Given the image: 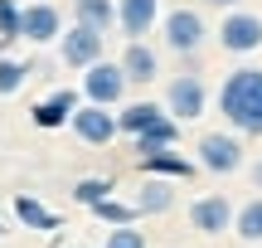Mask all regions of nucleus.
<instances>
[{
  "instance_id": "f257e3e1",
  "label": "nucleus",
  "mask_w": 262,
  "mask_h": 248,
  "mask_svg": "<svg viewBox=\"0 0 262 248\" xmlns=\"http://www.w3.org/2000/svg\"><path fill=\"white\" fill-rule=\"evenodd\" d=\"M219 112L233 132L262 136V68H233L219 88Z\"/></svg>"
},
{
  "instance_id": "f03ea898",
  "label": "nucleus",
  "mask_w": 262,
  "mask_h": 248,
  "mask_svg": "<svg viewBox=\"0 0 262 248\" xmlns=\"http://www.w3.org/2000/svg\"><path fill=\"white\" fill-rule=\"evenodd\" d=\"M219 49H228V54H257L262 49V15H253V10H228L219 19Z\"/></svg>"
},
{
  "instance_id": "7ed1b4c3",
  "label": "nucleus",
  "mask_w": 262,
  "mask_h": 248,
  "mask_svg": "<svg viewBox=\"0 0 262 248\" xmlns=\"http://www.w3.org/2000/svg\"><path fill=\"white\" fill-rule=\"evenodd\" d=\"M204 107H209V88H204V78H199V73L170 78V88H165V112L170 117L194 122V117H204Z\"/></svg>"
},
{
  "instance_id": "20e7f679",
  "label": "nucleus",
  "mask_w": 262,
  "mask_h": 248,
  "mask_svg": "<svg viewBox=\"0 0 262 248\" xmlns=\"http://www.w3.org/2000/svg\"><path fill=\"white\" fill-rule=\"evenodd\" d=\"M126 93V73L122 64H107V58H93L83 68V97L88 102H102V107H117Z\"/></svg>"
},
{
  "instance_id": "39448f33",
  "label": "nucleus",
  "mask_w": 262,
  "mask_h": 248,
  "mask_svg": "<svg viewBox=\"0 0 262 248\" xmlns=\"http://www.w3.org/2000/svg\"><path fill=\"white\" fill-rule=\"evenodd\" d=\"M199 166L214 175H233L243 166V141L233 132H204L199 136Z\"/></svg>"
},
{
  "instance_id": "423d86ee",
  "label": "nucleus",
  "mask_w": 262,
  "mask_h": 248,
  "mask_svg": "<svg viewBox=\"0 0 262 248\" xmlns=\"http://www.w3.org/2000/svg\"><path fill=\"white\" fill-rule=\"evenodd\" d=\"M68 127L78 132V141L107 146V141L117 136V112H112V107H102V102H78L73 117H68Z\"/></svg>"
},
{
  "instance_id": "0eeeda50",
  "label": "nucleus",
  "mask_w": 262,
  "mask_h": 248,
  "mask_svg": "<svg viewBox=\"0 0 262 248\" xmlns=\"http://www.w3.org/2000/svg\"><path fill=\"white\" fill-rule=\"evenodd\" d=\"M58 34H63V15H58L49 0L19 5V39H29V44H54Z\"/></svg>"
},
{
  "instance_id": "6e6552de",
  "label": "nucleus",
  "mask_w": 262,
  "mask_h": 248,
  "mask_svg": "<svg viewBox=\"0 0 262 248\" xmlns=\"http://www.w3.org/2000/svg\"><path fill=\"white\" fill-rule=\"evenodd\" d=\"M204 34H209V29H204V19H199V10H185V5H180V10H170V15H165V44L175 49V54H185V58L199 54Z\"/></svg>"
},
{
  "instance_id": "1a4fd4ad",
  "label": "nucleus",
  "mask_w": 262,
  "mask_h": 248,
  "mask_svg": "<svg viewBox=\"0 0 262 248\" xmlns=\"http://www.w3.org/2000/svg\"><path fill=\"white\" fill-rule=\"evenodd\" d=\"M102 44H107V34H97L88 25H73V29L58 34V54H63L68 68H88L93 58H102Z\"/></svg>"
},
{
  "instance_id": "9d476101",
  "label": "nucleus",
  "mask_w": 262,
  "mask_h": 248,
  "mask_svg": "<svg viewBox=\"0 0 262 248\" xmlns=\"http://www.w3.org/2000/svg\"><path fill=\"white\" fill-rule=\"evenodd\" d=\"M189 224H194L199 234L233 229V200H228V195H204V200H194L189 204Z\"/></svg>"
},
{
  "instance_id": "9b49d317",
  "label": "nucleus",
  "mask_w": 262,
  "mask_h": 248,
  "mask_svg": "<svg viewBox=\"0 0 262 248\" xmlns=\"http://www.w3.org/2000/svg\"><path fill=\"white\" fill-rule=\"evenodd\" d=\"M160 19V0H117V29L126 39H146Z\"/></svg>"
},
{
  "instance_id": "f8f14e48",
  "label": "nucleus",
  "mask_w": 262,
  "mask_h": 248,
  "mask_svg": "<svg viewBox=\"0 0 262 248\" xmlns=\"http://www.w3.org/2000/svg\"><path fill=\"white\" fill-rule=\"evenodd\" d=\"M117 64H122L126 83H156V78H160V58H156V49H150L146 39H131L126 54L117 58Z\"/></svg>"
},
{
  "instance_id": "ddd939ff",
  "label": "nucleus",
  "mask_w": 262,
  "mask_h": 248,
  "mask_svg": "<svg viewBox=\"0 0 262 248\" xmlns=\"http://www.w3.org/2000/svg\"><path fill=\"white\" fill-rule=\"evenodd\" d=\"M73 107H78V93L73 88H58V93H49L44 102H34V127H44V132H54V127H63L68 117H73Z\"/></svg>"
},
{
  "instance_id": "4468645a",
  "label": "nucleus",
  "mask_w": 262,
  "mask_h": 248,
  "mask_svg": "<svg viewBox=\"0 0 262 248\" xmlns=\"http://www.w3.org/2000/svg\"><path fill=\"white\" fill-rule=\"evenodd\" d=\"M136 161H141V171H146V175H165V180H189V175H194V161H185V156L170 151V146L146 151V156H136Z\"/></svg>"
},
{
  "instance_id": "2eb2a0df",
  "label": "nucleus",
  "mask_w": 262,
  "mask_h": 248,
  "mask_svg": "<svg viewBox=\"0 0 262 248\" xmlns=\"http://www.w3.org/2000/svg\"><path fill=\"white\" fill-rule=\"evenodd\" d=\"M175 136H180V122L170 112H160L156 122H146L141 132H131V146H136V156H146V151H160V146H175Z\"/></svg>"
},
{
  "instance_id": "dca6fc26",
  "label": "nucleus",
  "mask_w": 262,
  "mask_h": 248,
  "mask_svg": "<svg viewBox=\"0 0 262 248\" xmlns=\"http://www.w3.org/2000/svg\"><path fill=\"white\" fill-rule=\"evenodd\" d=\"M73 25H88L97 34L117 25V0H73Z\"/></svg>"
},
{
  "instance_id": "f3484780",
  "label": "nucleus",
  "mask_w": 262,
  "mask_h": 248,
  "mask_svg": "<svg viewBox=\"0 0 262 248\" xmlns=\"http://www.w3.org/2000/svg\"><path fill=\"white\" fill-rule=\"evenodd\" d=\"M170 204H175V190L165 185V175H150L136 195V214H165Z\"/></svg>"
},
{
  "instance_id": "a211bd4d",
  "label": "nucleus",
  "mask_w": 262,
  "mask_h": 248,
  "mask_svg": "<svg viewBox=\"0 0 262 248\" xmlns=\"http://www.w3.org/2000/svg\"><path fill=\"white\" fill-rule=\"evenodd\" d=\"M15 219H19V224H29V229H44V234H54V229H58V214H54V210H44L39 200H29V195H19V200H15Z\"/></svg>"
},
{
  "instance_id": "6ab92c4d",
  "label": "nucleus",
  "mask_w": 262,
  "mask_h": 248,
  "mask_svg": "<svg viewBox=\"0 0 262 248\" xmlns=\"http://www.w3.org/2000/svg\"><path fill=\"white\" fill-rule=\"evenodd\" d=\"M233 229H238L243 243H262V195L248 200L243 210H233Z\"/></svg>"
},
{
  "instance_id": "aec40b11",
  "label": "nucleus",
  "mask_w": 262,
  "mask_h": 248,
  "mask_svg": "<svg viewBox=\"0 0 262 248\" xmlns=\"http://www.w3.org/2000/svg\"><path fill=\"white\" fill-rule=\"evenodd\" d=\"M160 112H165L160 102H131V107H122V112H117V132L131 136V132H141L146 122H156Z\"/></svg>"
},
{
  "instance_id": "412c9836",
  "label": "nucleus",
  "mask_w": 262,
  "mask_h": 248,
  "mask_svg": "<svg viewBox=\"0 0 262 248\" xmlns=\"http://www.w3.org/2000/svg\"><path fill=\"white\" fill-rule=\"evenodd\" d=\"M29 73H34V68L19 64V58H0V97H15L19 88H25Z\"/></svg>"
},
{
  "instance_id": "4be33fe9",
  "label": "nucleus",
  "mask_w": 262,
  "mask_h": 248,
  "mask_svg": "<svg viewBox=\"0 0 262 248\" xmlns=\"http://www.w3.org/2000/svg\"><path fill=\"white\" fill-rule=\"evenodd\" d=\"M93 214L102 224H131L136 219V204H122V200H112V195H102V200L93 204Z\"/></svg>"
},
{
  "instance_id": "5701e85b",
  "label": "nucleus",
  "mask_w": 262,
  "mask_h": 248,
  "mask_svg": "<svg viewBox=\"0 0 262 248\" xmlns=\"http://www.w3.org/2000/svg\"><path fill=\"white\" fill-rule=\"evenodd\" d=\"M102 195H112V180H107V175H88V180H78V185H73V200H78V204H88V210H93Z\"/></svg>"
},
{
  "instance_id": "b1692460",
  "label": "nucleus",
  "mask_w": 262,
  "mask_h": 248,
  "mask_svg": "<svg viewBox=\"0 0 262 248\" xmlns=\"http://www.w3.org/2000/svg\"><path fill=\"white\" fill-rule=\"evenodd\" d=\"M102 248H146V234L131 229V224H112V234H107Z\"/></svg>"
},
{
  "instance_id": "393cba45",
  "label": "nucleus",
  "mask_w": 262,
  "mask_h": 248,
  "mask_svg": "<svg viewBox=\"0 0 262 248\" xmlns=\"http://www.w3.org/2000/svg\"><path fill=\"white\" fill-rule=\"evenodd\" d=\"M0 39H19V0H0Z\"/></svg>"
},
{
  "instance_id": "a878e982",
  "label": "nucleus",
  "mask_w": 262,
  "mask_h": 248,
  "mask_svg": "<svg viewBox=\"0 0 262 248\" xmlns=\"http://www.w3.org/2000/svg\"><path fill=\"white\" fill-rule=\"evenodd\" d=\"M253 190H262V161L253 166Z\"/></svg>"
},
{
  "instance_id": "bb28decb",
  "label": "nucleus",
  "mask_w": 262,
  "mask_h": 248,
  "mask_svg": "<svg viewBox=\"0 0 262 248\" xmlns=\"http://www.w3.org/2000/svg\"><path fill=\"white\" fill-rule=\"evenodd\" d=\"M204 5H228V10H233V5H238V0H204Z\"/></svg>"
}]
</instances>
